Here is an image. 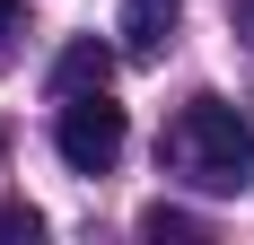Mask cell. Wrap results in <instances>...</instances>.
Returning a JSON list of instances; mask_svg holds the SVG:
<instances>
[{
  "mask_svg": "<svg viewBox=\"0 0 254 245\" xmlns=\"http://www.w3.org/2000/svg\"><path fill=\"white\" fill-rule=\"evenodd\" d=\"M158 158H167L193 193H246L254 184V114L228 105V97H193V105H176Z\"/></svg>",
  "mask_w": 254,
  "mask_h": 245,
  "instance_id": "obj_1",
  "label": "cell"
},
{
  "mask_svg": "<svg viewBox=\"0 0 254 245\" xmlns=\"http://www.w3.org/2000/svg\"><path fill=\"white\" fill-rule=\"evenodd\" d=\"M123 140H131V122H123V105L105 97V88L62 97V114H53V149H62L70 175H105L114 158H123Z\"/></svg>",
  "mask_w": 254,
  "mask_h": 245,
  "instance_id": "obj_2",
  "label": "cell"
},
{
  "mask_svg": "<svg viewBox=\"0 0 254 245\" xmlns=\"http://www.w3.org/2000/svg\"><path fill=\"white\" fill-rule=\"evenodd\" d=\"M176 9L184 0H123V53L131 61H158L176 44Z\"/></svg>",
  "mask_w": 254,
  "mask_h": 245,
  "instance_id": "obj_3",
  "label": "cell"
},
{
  "mask_svg": "<svg viewBox=\"0 0 254 245\" xmlns=\"http://www.w3.org/2000/svg\"><path fill=\"white\" fill-rule=\"evenodd\" d=\"M105 79H114V44H97V35L62 44V61H53V97H88V88H105Z\"/></svg>",
  "mask_w": 254,
  "mask_h": 245,
  "instance_id": "obj_4",
  "label": "cell"
},
{
  "mask_svg": "<svg viewBox=\"0 0 254 245\" xmlns=\"http://www.w3.org/2000/svg\"><path fill=\"white\" fill-rule=\"evenodd\" d=\"M140 237H193V219L167 210V201H149V210H140Z\"/></svg>",
  "mask_w": 254,
  "mask_h": 245,
  "instance_id": "obj_5",
  "label": "cell"
},
{
  "mask_svg": "<svg viewBox=\"0 0 254 245\" xmlns=\"http://www.w3.org/2000/svg\"><path fill=\"white\" fill-rule=\"evenodd\" d=\"M0 237H44V219H35L26 201H0Z\"/></svg>",
  "mask_w": 254,
  "mask_h": 245,
  "instance_id": "obj_6",
  "label": "cell"
},
{
  "mask_svg": "<svg viewBox=\"0 0 254 245\" xmlns=\"http://www.w3.org/2000/svg\"><path fill=\"white\" fill-rule=\"evenodd\" d=\"M18 35H26V9H18V0H0V53L18 44Z\"/></svg>",
  "mask_w": 254,
  "mask_h": 245,
  "instance_id": "obj_7",
  "label": "cell"
},
{
  "mask_svg": "<svg viewBox=\"0 0 254 245\" xmlns=\"http://www.w3.org/2000/svg\"><path fill=\"white\" fill-rule=\"evenodd\" d=\"M228 18H237V35L254 44V0H228Z\"/></svg>",
  "mask_w": 254,
  "mask_h": 245,
  "instance_id": "obj_8",
  "label": "cell"
},
{
  "mask_svg": "<svg viewBox=\"0 0 254 245\" xmlns=\"http://www.w3.org/2000/svg\"><path fill=\"white\" fill-rule=\"evenodd\" d=\"M0 149H9V122H0Z\"/></svg>",
  "mask_w": 254,
  "mask_h": 245,
  "instance_id": "obj_9",
  "label": "cell"
}]
</instances>
